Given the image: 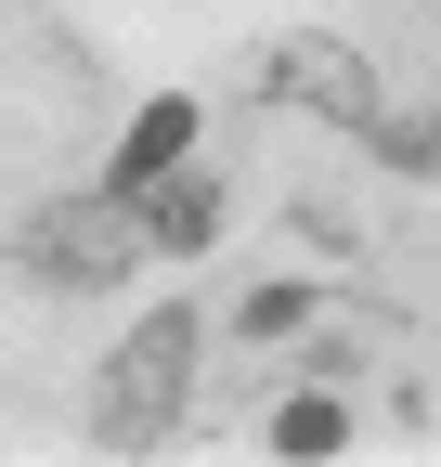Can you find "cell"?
I'll return each instance as SVG.
<instances>
[{
  "instance_id": "277c9868",
  "label": "cell",
  "mask_w": 441,
  "mask_h": 467,
  "mask_svg": "<svg viewBox=\"0 0 441 467\" xmlns=\"http://www.w3.org/2000/svg\"><path fill=\"white\" fill-rule=\"evenodd\" d=\"M182 156H195V104H182V91H156V104L130 117V143H118V195H143L156 169H182Z\"/></svg>"
},
{
  "instance_id": "52a82bcc",
  "label": "cell",
  "mask_w": 441,
  "mask_h": 467,
  "mask_svg": "<svg viewBox=\"0 0 441 467\" xmlns=\"http://www.w3.org/2000/svg\"><path fill=\"white\" fill-rule=\"evenodd\" d=\"M299 312H312V285H247V312H234V325H247V337H286Z\"/></svg>"
},
{
  "instance_id": "ba28073f",
  "label": "cell",
  "mask_w": 441,
  "mask_h": 467,
  "mask_svg": "<svg viewBox=\"0 0 441 467\" xmlns=\"http://www.w3.org/2000/svg\"><path fill=\"white\" fill-rule=\"evenodd\" d=\"M428 143H441V117H428Z\"/></svg>"
},
{
  "instance_id": "3957f363",
  "label": "cell",
  "mask_w": 441,
  "mask_h": 467,
  "mask_svg": "<svg viewBox=\"0 0 441 467\" xmlns=\"http://www.w3.org/2000/svg\"><path fill=\"white\" fill-rule=\"evenodd\" d=\"M260 91L272 104H312V117H338V130H376V78H364V52L351 39H272L260 52Z\"/></svg>"
},
{
  "instance_id": "7a4b0ae2",
  "label": "cell",
  "mask_w": 441,
  "mask_h": 467,
  "mask_svg": "<svg viewBox=\"0 0 441 467\" xmlns=\"http://www.w3.org/2000/svg\"><path fill=\"white\" fill-rule=\"evenodd\" d=\"M143 247H156V234H143V195H118V182H104V195H66V208H39V221L14 234V260H26L39 285H118Z\"/></svg>"
},
{
  "instance_id": "6da1fadb",
  "label": "cell",
  "mask_w": 441,
  "mask_h": 467,
  "mask_svg": "<svg viewBox=\"0 0 441 467\" xmlns=\"http://www.w3.org/2000/svg\"><path fill=\"white\" fill-rule=\"evenodd\" d=\"M182 377H195V312H143L104 364V402H91V454H156L182 429Z\"/></svg>"
},
{
  "instance_id": "8992f818",
  "label": "cell",
  "mask_w": 441,
  "mask_h": 467,
  "mask_svg": "<svg viewBox=\"0 0 441 467\" xmlns=\"http://www.w3.org/2000/svg\"><path fill=\"white\" fill-rule=\"evenodd\" d=\"M338 441H351V402L338 389H299L286 416H272V454H338Z\"/></svg>"
},
{
  "instance_id": "5b68a950",
  "label": "cell",
  "mask_w": 441,
  "mask_h": 467,
  "mask_svg": "<svg viewBox=\"0 0 441 467\" xmlns=\"http://www.w3.org/2000/svg\"><path fill=\"white\" fill-rule=\"evenodd\" d=\"M143 234H156L169 260H195L208 234H220V195L195 182V169H156V182H143Z\"/></svg>"
}]
</instances>
